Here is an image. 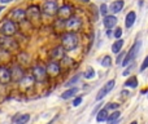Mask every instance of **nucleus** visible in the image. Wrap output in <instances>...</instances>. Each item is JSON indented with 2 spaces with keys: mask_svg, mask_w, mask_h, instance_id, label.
Wrapping results in <instances>:
<instances>
[{
  "mask_svg": "<svg viewBox=\"0 0 148 124\" xmlns=\"http://www.w3.org/2000/svg\"><path fill=\"white\" fill-rule=\"evenodd\" d=\"M79 45V38L77 33L73 31H66L61 35V47L65 52H73Z\"/></svg>",
  "mask_w": 148,
  "mask_h": 124,
  "instance_id": "obj_1",
  "label": "nucleus"
},
{
  "mask_svg": "<svg viewBox=\"0 0 148 124\" xmlns=\"http://www.w3.org/2000/svg\"><path fill=\"white\" fill-rule=\"evenodd\" d=\"M140 47H142V41L140 40H136L135 43L133 44V47H131V48L126 52L125 57H123L122 62H121V65H122L123 67H125V66H127V65H130L131 62H134V60L138 57L139 52H140Z\"/></svg>",
  "mask_w": 148,
  "mask_h": 124,
  "instance_id": "obj_2",
  "label": "nucleus"
},
{
  "mask_svg": "<svg viewBox=\"0 0 148 124\" xmlns=\"http://www.w3.org/2000/svg\"><path fill=\"white\" fill-rule=\"evenodd\" d=\"M64 27L66 31L77 33V31L82 27V20L78 16H70L69 18H66V20L64 21Z\"/></svg>",
  "mask_w": 148,
  "mask_h": 124,
  "instance_id": "obj_3",
  "label": "nucleus"
},
{
  "mask_svg": "<svg viewBox=\"0 0 148 124\" xmlns=\"http://www.w3.org/2000/svg\"><path fill=\"white\" fill-rule=\"evenodd\" d=\"M17 33V26H16L14 21L12 20H4L0 26V34L3 36H12Z\"/></svg>",
  "mask_w": 148,
  "mask_h": 124,
  "instance_id": "obj_4",
  "label": "nucleus"
},
{
  "mask_svg": "<svg viewBox=\"0 0 148 124\" xmlns=\"http://www.w3.org/2000/svg\"><path fill=\"white\" fill-rule=\"evenodd\" d=\"M0 48L7 52H14L18 49V44L16 40L10 39V36H3L0 38Z\"/></svg>",
  "mask_w": 148,
  "mask_h": 124,
  "instance_id": "obj_5",
  "label": "nucleus"
},
{
  "mask_svg": "<svg viewBox=\"0 0 148 124\" xmlns=\"http://www.w3.org/2000/svg\"><path fill=\"white\" fill-rule=\"evenodd\" d=\"M33 78L34 80H36L38 83H44L47 79V71L46 67L40 65H36L33 67Z\"/></svg>",
  "mask_w": 148,
  "mask_h": 124,
  "instance_id": "obj_6",
  "label": "nucleus"
},
{
  "mask_svg": "<svg viewBox=\"0 0 148 124\" xmlns=\"http://www.w3.org/2000/svg\"><path fill=\"white\" fill-rule=\"evenodd\" d=\"M114 84H116L114 79H110V80H108L107 83H105V85L103 87V88L99 89V92H97V94H96V101H101V100L104 98V97L107 96V94L109 93V92L112 91L113 88H114Z\"/></svg>",
  "mask_w": 148,
  "mask_h": 124,
  "instance_id": "obj_7",
  "label": "nucleus"
},
{
  "mask_svg": "<svg viewBox=\"0 0 148 124\" xmlns=\"http://www.w3.org/2000/svg\"><path fill=\"white\" fill-rule=\"evenodd\" d=\"M59 9V3L57 0H47L43 4V12L47 16H55Z\"/></svg>",
  "mask_w": 148,
  "mask_h": 124,
  "instance_id": "obj_8",
  "label": "nucleus"
},
{
  "mask_svg": "<svg viewBox=\"0 0 148 124\" xmlns=\"http://www.w3.org/2000/svg\"><path fill=\"white\" fill-rule=\"evenodd\" d=\"M73 13V7L70 4H64L62 7H60L59 9H57L56 14L57 17H59L60 21H65L66 18H69L70 16H72Z\"/></svg>",
  "mask_w": 148,
  "mask_h": 124,
  "instance_id": "obj_9",
  "label": "nucleus"
},
{
  "mask_svg": "<svg viewBox=\"0 0 148 124\" xmlns=\"http://www.w3.org/2000/svg\"><path fill=\"white\" fill-rule=\"evenodd\" d=\"M46 71H47V75H51L55 78V76L60 75V73H61V65H60L59 61H53L52 60L51 62L47 63Z\"/></svg>",
  "mask_w": 148,
  "mask_h": 124,
  "instance_id": "obj_10",
  "label": "nucleus"
},
{
  "mask_svg": "<svg viewBox=\"0 0 148 124\" xmlns=\"http://www.w3.org/2000/svg\"><path fill=\"white\" fill-rule=\"evenodd\" d=\"M26 17L30 21H39L40 18V8L38 5H30L26 10Z\"/></svg>",
  "mask_w": 148,
  "mask_h": 124,
  "instance_id": "obj_11",
  "label": "nucleus"
},
{
  "mask_svg": "<svg viewBox=\"0 0 148 124\" xmlns=\"http://www.w3.org/2000/svg\"><path fill=\"white\" fill-rule=\"evenodd\" d=\"M64 56H65V51L62 47H55L51 51V53H49V57H51L53 61H60Z\"/></svg>",
  "mask_w": 148,
  "mask_h": 124,
  "instance_id": "obj_12",
  "label": "nucleus"
},
{
  "mask_svg": "<svg viewBox=\"0 0 148 124\" xmlns=\"http://www.w3.org/2000/svg\"><path fill=\"white\" fill-rule=\"evenodd\" d=\"M10 17H12L13 21H17V22H22L26 18V10L23 9H13L12 13H10Z\"/></svg>",
  "mask_w": 148,
  "mask_h": 124,
  "instance_id": "obj_13",
  "label": "nucleus"
},
{
  "mask_svg": "<svg viewBox=\"0 0 148 124\" xmlns=\"http://www.w3.org/2000/svg\"><path fill=\"white\" fill-rule=\"evenodd\" d=\"M10 81V70L5 66H0V83L7 84Z\"/></svg>",
  "mask_w": 148,
  "mask_h": 124,
  "instance_id": "obj_14",
  "label": "nucleus"
},
{
  "mask_svg": "<svg viewBox=\"0 0 148 124\" xmlns=\"http://www.w3.org/2000/svg\"><path fill=\"white\" fill-rule=\"evenodd\" d=\"M108 115H109V110H108L107 107H101V109L96 112L95 119H96L97 123H104V122H107Z\"/></svg>",
  "mask_w": 148,
  "mask_h": 124,
  "instance_id": "obj_15",
  "label": "nucleus"
},
{
  "mask_svg": "<svg viewBox=\"0 0 148 124\" xmlns=\"http://www.w3.org/2000/svg\"><path fill=\"white\" fill-rule=\"evenodd\" d=\"M103 25L105 26V28H113L117 25V18L116 16H104V20H103Z\"/></svg>",
  "mask_w": 148,
  "mask_h": 124,
  "instance_id": "obj_16",
  "label": "nucleus"
},
{
  "mask_svg": "<svg viewBox=\"0 0 148 124\" xmlns=\"http://www.w3.org/2000/svg\"><path fill=\"white\" fill-rule=\"evenodd\" d=\"M123 5H125V1H123V0H116V1H113L112 4H110L109 10L113 13V14H117V13H120L121 10H122Z\"/></svg>",
  "mask_w": 148,
  "mask_h": 124,
  "instance_id": "obj_17",
  "label": "nucleus"
},
{
  "mask_svg": "<svg viewBox=\"0 0 148 124\" xmlns=\"http://www.w3.org/2000/svg\"><path fill=\"white\" fill-rule=\"evenodd\" d=\"M78 92H79V89L77 88V87H70V88H68L66 91L61 94V98L62 100H70V98H73V97H75Z\"/></svg>",
  "mask_w": 148,
  "mask_h": 124,
  "instance_id": "obj_18",
  "label": "nucleus"
},
{
  "mask_svg": "<svg viewBox=\"0 0 148 124\" xmlns=\"http://www.w3.org/2000/svg\"><path fill=\"white\" fill-rule=\"evenodd\" d=\"M22 76H23V73L20 66H16V67H13V70H10V80L20 81V79Z\"/></svg>",
  "mask_w": 148,
  "mask_h": 124,
  "instance_id": "obj_19",
  "label": "nucleus"
},
{
  "mask_svg": "<svg viewBox=\"0 0 148 124\" xmlns=\"http://www.w3.org/2000/svg\"><path fill=\"white\" fill-rule=\"evenodd\" d=\"M135 20H136V14L135 12H129L126 14V18H125V26L126 28H131L135 23Z\"/></svg>",
  "mask_w": 148,
  "mask_h": 124,
  "instance_id": "obj_20",
  "label": "nucleus"
},
{
  "mask_svg": "<svg viewBox=\"0 0 148 124\" xmlns=\"http://www.w3.org/2000/svg\"><path fill=\"white\" fill-rule=\"evenodd\" d=\"M20 85L21 87H23V88H29V87H31L33 85V83H34V78H33V75L31 76H25L23 75L22 78L20 79Z\"/></svg>",
  "mask_w": 148,
  "mask_h": 124,
  "instance_id": "obj_21",
  "label": "nucleus"
},
{
  "mask_svg": "<svg viewBox=\"0 0 148 124\" xmlns=\"http://www.w3.org/2000/svg\"><path fill=\"white\" fill-rule=\"evenodd\" d=\"M123 44H125V40L123 39H117V40L113 43V45H112V52L114 54H117L118 52H121L122 51V47H123Z\"/></svg>",
  "mask_w": 148,
  "mask_h": 124,
  "instance_id": "obj_22",
  "label": "nucleus"
},
{
  "mask_svg": "<svg viewBox=\"0 0 148 124\" xmlns=\"http://www.w3.org/2000/svg\"><path fill=\"white\" fill-rule=\"evenodd\" d=\"M29 120H30L29 114H20L14 118V124H26Z\"/></svg>",
  "mask_w": 148,
  "mask_h": 124,
  "instance_id": "obj_23",
  "label": "nucleus"
},
{
  "mask_svg": "<svg viewBox=\"0 0 148 124\" xmlns=\"http://www.w3.org/2000/svg\"><path fill=\"white\" fill-rule=\"evenodd\" d=\"M138 78L136 76H130V78L127 79V80L125 81V84L123 85L126 87V88H136L138 87Z\"/></svg>",
  "mask_w": 148,
  "mask_h": 124,
  "instance_id": "obj_24",
  "label": "nucleus"
},
{
  "mask_svg": "<svg viewBox=\"0 0 148 124\" xmlns=\"http://www.w3.org/2000/svg\"><path fill=\"white\" fill-rule=\"evenodd\" d=\"M82 76L86 78V79H88V80H91V79H94L95 76H96V73H95V70L91 67V66H88V67L86 68V71L82 74Z\"/></svg>",
  "mask_w": 148,
  "mask_h": 124,
  "instance_id": "obj_25",
  "label": "nucleus"
},
{
  "mask_svg": "<svg viewBox=\"0 0 148 124\" xmlns=\"http://www.w3.org/2000/svg\"><path fill=\"white\" fill-rule=\"evenodd\" d=\"M81 76H82V74H77V75H74L72 79H69V80L66 81V84H65V87L66 88H70V87H74L77 83L79 81V79H81Z\"/></svg>",
  "mask_w": 148,
  "mask_h": 124,
  "instance_id": "obj_26",
  "label": "nucleus"
},
{
  "mask_svg": "<svg viewBox=\"0 0 148 124\" xmlns=\"http://www.w3.org/2000/svg\"><path fill=\"white\" fill-rule=\"evenodd\" d=\"M100 65L103 66V67H110L112 66V58H110V56H104L101 60H100Z\"/></svg>",
  "mask_w": 148,
  "mask_h": 124,
  "instance_id": "obj_27",
  "label": "nucleus"
},
{
  "mask_svg": "<svg viewBox=\"0 0 148 124\" xmlns=\"http://www.w3.org/2000/svg\"><path fill=\"white\" fill-rule=\"evenodd\" d=\"M121 118V112L118 111V110H114V111L112 112V114H109L108 115V119H107V122H112V120H117V119H120Z\"/></svg>",
  "mask_w": 148,
  "mask_h": 124,
  "instance_id": "obj_28",
  "label": "nucleus"
},
{
  "mask_svg": "<svg viewBox=\"0 0 148 124\" xmlns=\"http://www.w3.org/2000/svg\"><path fill=\"white\" fill-rule=\"evenodd\" d=\"M125 67H126V70L122 73V75H123V76H129V75H130V73H131V71L134 70V67H135V63H134V62H131L130 65L125 66Z\"/></svg>",
  "mask_w": 148,
  "mask_h": 124,
  "instance_id": "obj_29",
  "label": "nucleus"
},
{
  "mask_svg": "<svg viewBox=\"0 0 148 124\" xmlns=\"http://www.w3.org/2000/svg\"><path fill=\"white\" fill-rule=\"evenodd\" d=\"M125 53H126V52H122V51L117 53V58H116V63H117V65H120V63L122 62L123 57H125Z\"/></svg>",
  "mask_w": 148,
  "mask_h": 124,
  "instance_id": "obj_30",
  "label": "nucleus"
},
{
  "mask_svg": "<svg viewBox=\"0 0 148 124\" xmlns=\"http://www.w3.org/2000/svg\"><path fill=\"white\" fill-rule=\"evenodd\" d=\"M105 107H107L108 110H117L118 107H120V104H117V102H110V104H108Z\"/></svg>",
  "mask_w": 148,
  "mask_h": 124,
  "instance_id": "obj_31",
  "label": "nucleus"
},
{
  "mask_svg": "<svg viewBox=\"0 0 148 124\" xmlns=\"http://www.w3.org/2000/svg\"><path fill=\"white\" fill-rule=\"evenodd\" d=\"M82 101H83V97H82V96L75 97V98H74V101H73V106L74 107H78L79 105L82 104Z\"/></svg>",
  "mask_w": 148,
  "mask_h": 124,
  "instance_id": "obj_32",
  "label": "nucleus"
},
{
  "mask_svg": "<svg viewBox=\"0 0 148 124\" xmlns=\"http://www.w3.org/2000/svg\"><path fill=\"white\" fill-rule=\"evenodd\" d=\"M122 33H123L122 28H121V27H117V28L114 30V33H113V35H114L116 39H120L121 36H122Z\"/></svg>",
  "mask_w": 148,
  "mask_h": 124,
  "instance_id": "obj_33",
  "label": "nucleus"
},
{
  "mask_svg": "<svg viewBox=\"0 0 148 124\" xmlns=\"http://www.w3.org/2000/svg\"><path fill=\"white\" fill-rule=\"evenodd\" d=\"M100 14H101V16H107L108 14V7H107V4H101V5H100Z\"/></svg>",
  "mask_w": 148,
  "mask_h": 124,
  "instance_id": "obj_34",
  "label": "nucleus"
},
{
  "mask_svg": "<svg viewBox=\"0 0 148 124\" xmlns=\"http://www.w3.org/2000/svg\"><path fill=\"white\" fill-rule=\"evenodd\" d=\"M147 68H148V56L143 60V62H142V65H140V71L143 73V71L147 70Z\"/></svg>",
  "mask_w": 148,
  "mask_h": 124,
  "instance_id": "obj_35",
  "label": "nucleus"
},
{
  "mask_svg": "<svg viewBox=\"0 0 148 124\" xmlns=\"http://www.w3.org/2000/svg\"><path fill=\"white\" fill-rule=\"evenodd\" d=\"M100 109H101V104H100V102H99V104H97V105H96V106H95V109H94V110H92V114H91V115H92V117H95V115H96V112H97V111H99V110H100Z\"/></svg>",
  "mask_w": 148,
  "mask_h": 124,
  "instance_id": "obj_36",
  "label": "nucleus"
},
{
  "mask_svg": "<svg viewBox=\"0 0 148 124\" xmlns=\"http://www.w3.org/2000/svg\"><path fill=\"white\" fill-rule=\"evenodd\" d=\"M107 36H112L113 35V31H112V28H107Z\"/></svg>",
  "mask_w": 148,
  "mask_h": 124,
  "instance_id": "obj_37",
  "label": "nucleus"
},
{
  "mask_svg": "<svg viewBox=\"0 0 148 124\" xmlns=\"http://www.w3.org/2000/svg\"><path fill=\"white\" fill-rule=\"evenodd\" d=\"M120 123V119H117V120H112V122H108V124H118Z\"/></svg>",
  "mask_w": 148,
  "mask_h": 124,
  "instance_id": "obj_38",
  "label": "nucleus"
},
{
  "mask_svg": "<svg viewBox=\"0 0 148 124\" xmlns=\"http://www.w3.org/2000/svg\"><path fill=\"white\" fill-rule=\"evenodd\" d=\"M0 1H1L3 4H7V3H10V1H12V0H0Z\"/></svg>",
  "mask_w": 148,
  "mask_h": 124,
  "instance_id": "obj_39",
  "label": "nucleus"
},
{
  "mask_svg": "<svg viewBox=\"0 0 148 124\" xmlns=\"http://www.w3.org/2000/svg\"><path fill=\"white\" fill-rule=\"evenodd\" d=\"M130 124H138V122H136V120H134V122H131Z\"/></svg>",
  "mask_w": 148,
  "mask_h": 124,
  "instance_id": "obj_40",
  "label": "nucleus"
},
{
  "mask_svg": "<svg viewBox=\"0 0 148 124\" xmlns=\"http://www.w3.org/2000/svg\"><path fill=\"white\" fill-rule=\"evenodd\" d=\"M81 1H83V3H88L90 0H81Z\"/></svg>",
  "mask_w": 148,
  "mask_h": 124,
  "instance_id": "obj_41",
  "label": "nucleus"
},
{
  "mask_svg": "<svg viewBox=\"0 0 148 124\" xmlns=\"http://www.w3.org/2000/svg\"><path fill=\"white\" fill-rule=\"evenodd\" d=\"M1 10H3V7H0V12H1Z\"/></svg>",
  "mask_w": 148,
  "mask_h": 124,
  "instance_id": "obj_42",
  "label": "nucleus"
}]
</instances>
